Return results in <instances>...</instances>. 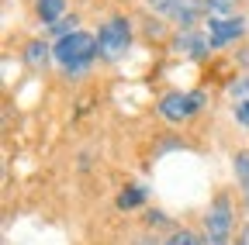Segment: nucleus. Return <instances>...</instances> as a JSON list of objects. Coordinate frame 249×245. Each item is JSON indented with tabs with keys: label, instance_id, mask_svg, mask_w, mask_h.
<instances>
[{
	"label": "nucleus",
	"instance_id": "nucleus-1",
	"mask_svg": "<svg viewBox=\"0 0 249 245\" xmlns=\"http://www.w3.org/2000/svg\"><path fill=\"white\" fill-rule=\"evenodd\" d=\"M55 66L66 80H83L87 73H93V66L101 63V52H97V35L80 28V32L66 35V38H55Z\"/></svg>",
	"mask_w": 249,
	"mask_h": 245
},
{
	"label": "nucleus",
	"instance_id": "nucleus-2",
	"mask_svg": "<svg viewBox=\"0 0 249 245\" xmlns=\"http://www.w3.org/2000/svg\"><path fill=\"white\" fill-rule=\"evenodd\" d=\"M97 52H101V63H121L124 55L132 52V42H135V24L132 17L124 14H111L97 24Z\"/></svg>",
	"mask_w": 249,
	"mask_h": 245
},
{
	"label": "nucleus",
	"instance_id": "nucleus-3",
	"mask_svg": "<svg viewBox=\"0 0 249 245\" xmlns=\"http://www.w3.org/2000/svg\"><path fill=\"white\" fill-rule=\"evenodd\" d=\"M208 107V94L204 90H166L156 104V114H160L166 125L180 128V125H191L194 117H201V111Z\"/></svg>",
	"mask_w": 249,
	"mask_h": 245
},
{
	"label": "nucleus",
	"instance_id": "nucleus-4",
	"mask_svg": "<svg viewBox=\"0 0 249 245\" xmlns=\"http://www.w3.org/2000/svg\"><path fill=\"white\" fill-rule=\"evenodd\" d=\"M201 231L235 242V235H239V214H235L232 190H225V187L214 190V197L208 200V207H204V214H201Z\"/></svg>",
	"mask_w": 249,
	"mask_h": 245
},
{
	"label": "nucleus",
	"instance_id": "nucleus-5",
	"mask_svg": "<svg viewBox=\"0 0 249 245\" xmlns=\"http://www.w3.org/2000/svg\"><path fill=\"white\" fill-rule=\"evenodd\" d=\"M149 14H156L160 21L173 24L177 32H187V28H201L204 24V0H145Z\"/></svg>",
	"mask_w": 249,
	"mask_h": 245
},
{
	"label": "nucleus",
	"instance_id": "nucleus-6",
	"mask_svg": "<svg viewBox=\"0 0 249 245\" xmlns=\"http://www.w3.org/2000/svg\"><path fill=\"white\" fill-rule=\"evenodd\" d=\"M204 35H208V45L211 52H225V49H235L242 42H249V21L239 14V17H204Z\"/></svg>",
	"mask_w": 249,
	"mask_h": 245
},
{
	"label": "nucleus",
	"instance_id": "nucleus-7",
	"mask_svg": "<svg viewBox=\"0 0 249 245\" xmlns=\"http://www.w3.org/2000/svg\"><path fill=\"white\" fill-rule=\"evenodd\" d=\"M21 63L31 69V73H45V69H52L55 66V49H52V42L42 35V38H28L24 45H21Z\"/></svg>",
	"mask_w": 249,
	"mask_h": 245
},
{
	"label": "nucleus",
	"instance_id": "nucleus-8",
	"mask_svg": "<svg viewBox=\"0 0 249 245\" xmlns=\"http://www.w3.org/2000/svg\"><path fill=\"white\" fill-rule=\"evenodd\" d=\"M173 49H177L183 59H191V63H201V59L211 55V45H208L204 28H187V32H177V35H173Z\"/></svg>",
	"mask_w": 249,
	"mask_h": 245
},
{
	"label": "nucleus",
	"instance_id": "nucleus-9",
	"mask_svg": "<svg viewBox=\"0 0 249 245\" xmlns=\"http://www.w3.org/2000/svg\"><path fill=\"white\" fill-rule=\"evenodd\" d=\"M31 14H35V21L42 28H52L66 14H73V7H70V0H31Z\"/></svg>",
	"mask_w": 249,
	"mask_h": 245
},
{
	"label": "nucleus",
	"instance_id": "nucleus-10",
	"mask_svg": "<svg viewBox=\"0 0 249 245\" xmlns=\"http://www.w3.org/2000/svg\"><path fill=\"white\" fill-rule=\"evenodd\" d=\"M232 173H235V183H239L242 214L249 218V148H235L232 152Z\"/></svg>",
	"mask_w": 249,
	"mask_h": 245
},
{
	"label": "nucleus",
	"instance_id": "nucleus-11",
	"mask_svg": "<svg viewBox=\"0 0 249 245\" xmlns=\"http://www.w3.org/2000/svg\"><path fill=\"white\" fill-rule=\"evenodd\" d=\"M145 200H149V190L142 187V183H128L121 194H118V211H142L145 207Z\"/></svg>",
	"mask_w": 249,
	"mask_h": 245
},
{
	"label": "nucleus",
	"instance_id": "nucleus-12",
	"mask_svg": "<svg viewBox=\"0 0 249 245\" xmlns=\"http://www.w3.org/2000/svg\"><path fill=\"white\" fill-rule=\"evenodd\" d=\"M204 14L208 17H239L242 0H204Z\"/></svg>",
	"mask_w": 249,
	"mask_h": 245
},
{
	"label": "nucleus",
	"instance_id": "nucleus-13",
	"mask_svg": "<svg viewBox=\"0 0 249 245\" xmlns=\"http://www.w3.org/2000/svg\"><path fill=\"white\" fill-rule=\"evenodd\" d=\"M73 32H80V14H66L59 24L45 28V38H49V42H55V38H66V35H73Z\"/></svg>",
	"mask_w": 249,
	"mask_h": 245
},
{
	"label": "nucleus",
	"instance_id": "nucleus-14",
	"mask_svg": "<svg viewBox=\"0 0 249 245\" xmlns=\"http://www.w3.org/2000/svg\"><path fill=\"white\" fill-rule=\"evenodd\" d=\"M163 245H201V231H194V228H183V225H177L166 238H163Z\"/></svg>",
	"mask_w": 249,
	"mask_h": 245
},
{
	"label": "nucleus",
	"instance_id": "nucleus-15",
	"mask_svg": "<svg viewBox=\"0 0 249 245\" xmlns=\"http://www.w3.org/2000/svg\"><path fill=\"white\" fill-rule=\"evenodd\" d=\"M225 90H229L232 104H242V100H249V73H239V76H232Z\"/></svg>",
	"mask_w": 249,
	"mask_h": 245
},
{
	"label": "nucleus",
	"instance_id": "nucleus-16",
	"mask_svg": "<svg viewBox=\"0 0 249 245\" xmlns=\"http://www.w3.org/2000/svg\"><path fill=\"white\" fill-rule=\"evenodd\" d=\"M232 121H235V128L249 131V100H242V104H232Z\"/></svg>",
	"mask_w": 249,
	"mask_h": 245
},
{
	"label": "nucleus",
	"instance_id": "nucleus-17",
	"mask_svg": "<svg viewBox=\"0 0 249 245\" xmlns=\"http://www.w3.org/2000/svg\"><path fill=\"white\" fill-rule=\"evenodd\" d=\"M201 245H235V242H229V238H218V235H204V231H201Z\"/></svg>",
	"mask_w": 249,
	"mask_h": 245
},
{
	"label": "nucleus",
	"instance_id": "nucleus-18",
	"mask_svg": "<svg viewBox=\"0 0 249 245\" xmlns=\"http://www.w3.org/2000/svg\"><path fill=\"white\" fill-rule=\"evenodd\" d=\"M235 245H249V218L239 225V235H235Z\"/></svg>",
	"mask_w": 249,
	"mask_h": 245
},
{
	"label": "nucleus",
	"instance_id": "nucleus-19",
	"mask_svg": "<svg viewBox=\"0 0 249 245\" xmlns=\"http://www.w3.org/2000/svg\"><path fill=\"white\" fill-rule=\"evenodd\" d=\"M135 245H163V242H156V235H149V238H142V242H135Z\"/></svg>",
	"mask_w": 249,
	"mask_h": 245
}]
</instances>
